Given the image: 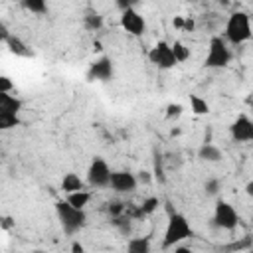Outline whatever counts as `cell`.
Wrapping results in <instances>:
<instances>
[{
  "instance_id": "1",
  "label": "cell",
  "mask_w": 253,
  "mask_h": 253,
  "mask_svg": "<svg viewBox=\"0 0 253 253\" xmlns=\"http://www.w3.org/2000/svg\"><path fill=\"white\" fill-rule=\"evenodd\" d=\"M55 213H57V219H59V223H61V227H63V231L67 235L77 233L87 223L85 211L81 208L71 206L67 200L65 202H55Z\"/></svg>"
},
{
  "instance_id": "2",
  "label": "cell",
  "mask_w": 253,
  "mask_h": 253,
  "mask_svg": "<svg viewBox=\"0 0 253 253\" xmlns=\"http://www.w3.org/2000/svg\"><path fill=\"white\" fill-rule=\"evenodd\" d=\"M192 237V227H190V221L186 219V215L174 211L168 215V225H166V231H164V239H162V249H170V247H176L180 241Z\"/></svg>"
},
{
  "instance_id": "3",
  "label": "cell",
  "mask_w": 253,
  "mask_h": 253,
  "mask_svg": "<svg viewBox=\"0 0 253 253\" xmlns=\"http://www.w3.org/2000/svg\"><path fill=\"white\" fill-rule=\"evenodd\" d=\"M251 22H249V16L245 12H233L225 24V38L233 43V45H239L243 42H247L251 38Z\"/></svg>"
},
{
  "instance_id": "4",
  "label": "cell",
  "mask_w": 253,
  "mask_h": 253,
  "mask_svg": "<svg viewBox=\"0 0 253 253\" xmlns=\"http://www.w3.org/2000/svg\"><path fill=\"white\" fill-rule=\"evenodd\" d=\"M229 61H231L229 47L225 45V42L219 36H213L210 40V49H208V55L204 59V65L208 69H217V67H225Z\"/></svg>"
},
{
  "instance_id": "5",
  "label": "cell",
  "mask_w": 253,
  "mask_h": 253,
  "mask_svg": "<svg viewBox=\"0 0 253 253\" xmlns=\"http://www.w3.org/2000/svg\"><path fill=\"white\" fill-rule=\"evenodd\" d=\"M111 174L113 172H111L109 164L101 156H95L87 170V182L93 188H107V186H111Z\"/></svg>"
},
{
  "instance_id": "6",
  "label": "cell",
  "mask_w": 253,
  "mask_h": 253,
  "mask_svg": "<svg viewBox=\"0 0 253 253\" xmlns=\"http://www.w3.org/2000/svg\"><path fill=\"white\" fill-rule=\"evenodd\" d=\"M148 59L152 65L160 67V69H170L178 63L174 51H172V45H168L166 42H158L150 51H148Z\"/></svg>"
},
{
  "instance_id": "7",
  "label": "cell",
  "mask_w": 253,
  "mask_h": 253,
  "mask_svg": "<svg viewBox=\"0 0 253 253\" xmlns=\"http://www.w3.org/2000/svg\"><path fill=\"white\" fill-rule=\"evenodd\" d=\"M239 221V215L235 211V208L223 200H219L215 204V213H213V225L221 227V229H233Z\"/></svg>"
},
{
  "instance_id": "8",
  "label": "cell",
  "mask_w": 253,
  "mask_h": 253,
  "mask_svg": "<svg viewBox=\"0 0 253 253\" xmlns=\"http://www.w3.org/2000/svg\"><path fill=\"white\" fill-rule=\"evenodd\" d=\"M121 26L130 36H142L146 32V22L134 8H128L121 14Z\"/></svg>"
},
{
  "instance_id": "9",
  "label": "cell",
  "mask_w": 253,
  "mask_h": 253,
  "mask_svg": "<svg viewBox=\"0 0 253 253\" xmlns=\"http://www.w3.org/2000/svg\"><path fill=\"white\" fill-rule=\"evenodd\" d=\"M229 132H231V138L235 142H249V140H253V121L245 115H239L231 123Z\"/></svg>"
},
{
  "instance_id": "10",
  "label": "cell",
  "mask_w": 253,
  "mask_h": 253,
  "mask_svg": "<svg viewBox=\"0 0 253 253\" xmlns=\"http://www.w3.org/2000/svg\"><path fill=\"white\" fill-rule=\"evenodd\" d=\"M111 77H113V61L105 55L99 57L97 61H93L89 71H87L89 81H109Z\"/></svg>"
},
{
  "instance_id": "11",
  "label": "cell",
  "mask_w": 253,
  "mask_h": 253,
  "mask_svg": "<svg viewBox=\"0 0 253 253\" xmlns=\"http://www.w3.org/2000/svg\"><path fill=\"white\" fill-rule=\"evenodd\" d=\"M136 184H138L136 176L130 174V172H126V170H117V172L111 174V188L115 192H119V194L136 190Z\"/></svg>"
},
{
  "instance_id": "12",
  "label": "cell",
  "mask_w": 253,
  "mask_h": 253,
  "mask_svg": "<svg viewBox=\"0 0 253 253\" xmlns=\"http://www.w3.org/2000/svg\"><path fill=\"white\" fill-rule=\"evenodd\" d=\"M198 158L206 160V162H219L223 156H221V150L217 146H213L211 142H204L198 150Z\"/></svg>"
},
{
  "instance_id": "13",
  "label": "cell",
  "mask_w": 253,
  "mask_h": 253,
  "mask_svg": "<svg viewBox=\"0 0 253 253\" xmlns=\"http://www.w3.org/2000/svg\"><path fill=\"white\" fill-rule=\"evenodd\" d=\"M20 109H22V101L18 97L0 91V111L2 113H16L18 115Z\"/></svg>"
},
{
  "instance_id": "14",
  "label": "cell",
  "mask_w": 253,
  "mask_h": 253,
  "mask_svg": "<svg viewBox=\"0 0 253 253\" xmlns=\"http://www.w3.org/2000/svg\"><path fill=\"white\" fill-rule=\"evenodd\" d=\"M83 26H85V30H89V32H97V30H101V26H103V16L97 12V10H85V16H83Z\"/></svg>"
},
{
  "instance_id": "15",
  "label": "cell",
  "mask_w": 253,
  "mask_h": 253,
  "mask_svg": "<svg viewBox=\"0 0 253 253\" xmlns=\"http://www.w3.org/2000/svg\"><path fill=\"white\" fill-rule=\"evenodd\" d=\"M6 45H8V49H10L14 55H22V57H30V55H32V51L28 49V45H26L18 36H10V38L6 40Z\"/></svg>"
},
{
  "instance_id": "16",
  "label": "cell",
  "mask_w": 253,
  "mask_h": 253,
  "mask_svg": "<svg viewBox=\"0 0 253 253\" xmlns=\"http://www.w3.org/2000/svg\"><path fill=\"white\" fill-rule=\"evenodd\" d=\"M61 190H63L65 194H71V192L83 190V180H81L77 174L69 172V174H65V176H63V180H61Z\"/></svg>"
},
{
  "instance_id": "17",
  "label": "cell",
  "mask_w": 253,
  "mask_h": 253,
  "mask_svg": "<svg viewBox=\"0 0 253 253\" xmlns=\"http://www.w3.org/2000/svg\"><path fill=\"white\" fill-rule=\"evenodd\" d=\"M128 253H148L150 251V239L148 237H132L126 243Z\"/></svg>"
},
{
  "instance_id": "18",
  "label": "cell",
  "mask_w": 253,
  "mask_h": 253,
  "mask_svg": "<svg viewBox=\"0 0 253 253\" xmlns=\"http://www.w3.org/2000/svg\"><path fill=\"white\" fill-rule=\"evenodd\" d=\"M71 206H75V208H85L87 204H89V200H91V194L89 192H85V190H77V192H71V194H67V198H65Z\"/></svg>"
},
{
  "instance_id": "19",
  "label": "cell",
  "mask_w": 253,
  "mask_h": 253,
  "mask_svg": "<svg viewBox=\"0 0 253 253\" xmlns=\"http://www.w3.org/2000/svg\"><path fill=\"white\" fill-rule=\"evenodd\" d=\"M190 107L196 115H208L210 113V105L200 95H190Z\"/></svg>"
},
{
  "instance_id": "20",
  "label": "cell",
  "mask_w": 253,
  "mask_h": 253,
  "mask_svg": "<svg viewBox=\"0 0 253 253\" xmlns=\"http://www.w3.org/2000/svg\"><path fill=\"white\" fill-rule=\"evenodd\" d=\"M22 4L32 14H45L47 12V2L45 0H22Z\"/></svg>"
},
{
  "instance_id": "21",
  "label": "cell",
  "mask_w": 253,
  "mask_h": 253,
  "mask_svg": "<svg viewBox=\"0 0 253 253\" xmlns=\"http://www.w3.org/2000/svg\"><path fill=\"white\" fill-rule=\"evenodd\" d=\"M20 125V119L16 113H2L0 111V128L8 130V128H14Z\"/></svg>"
},
{
  "instance_id": "22",
  "label": "cell",
  "mask_w": 253,
  "mask_h": 253,
  "mask_svg": "<svg viewBox=\"0 0 253 253\" xmlns=\"http://www.w3.org/2000/svg\"><path fill=\"white\" fill-rule=\"evenodd\" d=\"M172 51H174L178 63H182V61H186V59L190 57V49H188L182 42H174V43H172Z\"/></svg>"
},
{
  "instance_id": "23",
  "label": "cell",
  "mask_w": 253,
  "mask_h": 253,
  "mask_svg": "<svg viewBox=\"0 0 253 253\" xmlns=\"http://www.w3.org/2000/svg\"><path fill=\"white\" fill-rule=\"evenodd\" d=\"M154 178L158 180V184H164L166 182V176H164V166H162V156L160 154H154Z\"/></svg>"
},
{
  "instance_id": "24",
  "label": "cell",
  "mask_w": 253,
  "mask_h": 253,
  "mask_svg": "<svg viewBox=\"0 0 253 253\" xmlns=\"http://www.w3.org/2000/svg\"><path fill=\"white\" fill-rule=\"evenodd\" d=\"M113 225H117L123 235H128V233H130V217H128V215H126V217H123V215L113 217Z\"/></svg>"
},
{
  "instance_id": "25",
  "label": "cell",
  "mask_w": 253,
  "mask_h": 253,
  "mask_svg": "<svg viewBox=\"0 0 253 253\" xmlns=\"http://www.w3.org/2000/svg\"><path fill=\"white\" fill-rule=\"evenodd\" d=\"M225 249H231V251H239V249H253V237H243V239H239V241H233V243H229Z\"/></svg>"
},
{
  "instance_id": "26",
  "label": "cell",
  "mask_w": 253,
  "mask_h": 253,
  "mask_svg": "<svg viewBox=\"0 0 253 253\" xmlns=\"http://www.w3.org/2000/svg\"><path fill=\"white\" fill-rule=\"evenodd\" d=\"M219 188H221V182H219L217 178H210V180L204 182V192H206L208 196H215V194L219 192Z\"/></svg>"
},
{
  "instance_id": "27",
  "label": "cell",
  "mask_w": 253,
  "mask_h": 253,
  "mask_svg": "<svg viewBox=\"0 0 253 253\" xmlns=\"http://www.w3.org/2000/svg\"><path fill=\"white\" fill-rule=\"evenodd\" d=\"M158 206H160V202H158V198H154V196H152V198H146V200L142 202V206H140V210L144 211V215H148V213H152V211H154V210H156Z\"/></svg>"
},
{
  "instance_id": "28",
  "label": "cell",
  "mask_w": 253,
  "mask_h": 253,
  "mask_svg": "<svg viewBox=\"0 0 253 253\" xmlns=\"http://www.w3.org/2000/svg\"><path fill=\"white\" fill-rule=\"evenodd\" d=\"M107 210H109L111 217H117V215H123V213L126 211V206H125L123 202H111Z\"/></svg>"
},
{
  "instance_id": "29",
  "label": "cell",
  "mask_w": 253,
  "mask_h": 253,
  "mask_svg": "<svg viewBox=\"0 0 253 253\" xmlns=\"http://www.w3.org/2000/svg\"><path fill=\"white\" fill-rule=\"evenodd\" d=\"M182 115V105L180 103H170L166 107V119H178Z\"/></svg>"
},
{
  "instance_id": "30",
  "label": "cell",
  "mask_w": 253,
  "mask_h": 253,
  "mask_svg": "<svg viewBox=\"0 0 253 253\" xmlns=\"http://www.w3.org/2000/svg\"><path fill=\"white\" fill-rule=\"evenodd\" d=\"M12 87H14V83L10 81V77L2 75V77H0V91H2V93H10Z\"/></svg>"
},
{
  "instance_id": "31",
  "label": "cell",
  "mask_w": 253,
  "mask_h": 253,
  "mask_svg": "<svg viewBox=\"0 0 253 253\" xmlns=\"http://www.w3.org/2000/svg\"><path fill=\"white\" fill-rule=\"evenodd\" d=\"M138 2H140V0H117V6L121 8V12H125V10H128V8H134Z\"/></svg>"
},
{
  "instance_id": "32",
  "label": "cell",
  "mask_w": 253,
  "mask_h": 253,
  "mask_svg": "<svg viewBox=\"0 0 253 253\" xmlns=\"http://www.w3.org/2000/svg\"><path fill=\"white\" fill-rule=\"evenodd\" d=\"M138 180H140V182H144V184H150V180H152V176H150V172H146V170H142V172H138Z\"/></svg>"
},
{
  "instance_id": "33",
  "label": "cell",
  "mask_w": 253,
  "mask_h": 253,
  "mask_svg": "<svg viewBox=\"0 0 253 253\" xmlns=\"http://www.w3.org/2000/svg\"><path fill=\"white\" fill-rule=\"evenodd\" d=\"M0 225H2V229H10V227L14 225V219H12L10 215H4V217H2V223H0Z\"/></svg>"
},
{
  "instance_id": "34",
  "label": "cell",
  "mask_w": 253,
  "mask_h": 253,
  "mask_svg": "<svg viewBox=\"0 0 253 253\" xmlns=\"http://www.w3.org/2000/svg\"><path fill=\"white\" fill-rule=\"evenodd\" d=\"M194 28H196V22H194L192 18H186V20H184V28H182V30H186V32H192Z\"/></svg>"
},
{
  "instance_id": "35",
  "label": "cell",
  "mask_w": 253,
  "mask_h": 253,
  "mask_svg": "<svg viewBox=\"0 0 253 253\" xmlns=\"http://www.w3.org/2000/svg\"><path fill=\"white\" fill-rule=\"evenodd\" d=\"M172 24H174V28L182 30V28H184V18H182V16H174V22H172Z\"/></svg>"
},
{
  "instance_id": "36",
  "label": "cell",
  "mask_w": 253,
  "mask_h": 253,
  "mask_svg": "<svg viewBox=\"0 0 253 253\" xmlns=\"http://www.w3.org/2000/svg\"><path fill=\"white\" fill-rule=\"evenodd\" d=\"M245 194H247L249 198H253V180L247 182V186H245Z\"/></svg>"
},
{
  "instance_id": "37",
  "label": "cell",
  "mask_w": 253,
  "mask_h": 253,
  "mask_svg": "<svg viewBox=\"0 0 253 253\" xmlns=\"http://www.w3.org/2000/svg\"><path fill=\"white\" fill-rule=\"evenodd\" d=\"M245 105L253 111V91H251V93H247V97H245Z\"/></svg>"
},
{
  "instance_id": "38",
  "label": "cell",
  "mask_w": 253,
  "mask_h": 253,
  "mask_svg": "<svg viewBox=\"0 0 253 253\" xmlns=\"http://www.w3.org/2000/svg\"><path fill=\"white\" fill-rule=\"evenodd\" d=\"M71 251H73V253H83V245H81V243H77V241H75V243H73V245H71Z\"/></svg>"
},
{
  "instance_id": "39",
  "label": "cell",
  "mask_w": 253,
  "mask_h": 253,
  "mask_svg": "<svg viewBox=\"0 0 253 253\" xmlns=\"http://www.w3.org/2000/svg\"><path fill=\"white\" fill-rule=\"evenodd\" d=\"M164 208H166V213H168V215H170V213H174V211H176V210H174V208H172V204H170V202H166V204H164Z\"/></svg>"
},
{
  "instance_id": "40",
  "label": "cell",
  "mask_w": 253,
  "mask_h": 253,
  "mask_svg": "<svg viewBox=\"0 0 253 253\" xmlns=\"http://www.w3.org/2000/svg\"><path fill=\"white\" fill-rule=\"evenodd\" d=\"M210 138H211V128L208 126V130H206V134H204V142H210Z\"/></svg>"
},
{
  "instance_id": "41",
  "label": "cell",
  "mask_w": 253,
  "mask_h": 253,
  "mask_svg": "<svg viewBox=\"0 0 253 253\" xmlns=\"http://www.w3.org/2000/svg\"><path fill=\"white\" fill-rule=\"evenodd\" d=\"M93 49H95V51H101V49H103L101 42H93Z\"/></svg>"
},
{
  "instance_id": "42",
  "label": "cell",
  "mask_w": 253,
  "mask_h": 253,
  "mask_svg": "<svg viewBox=\"0 0 253 253\" xmlns=\"http://www.w3.org/2000/svg\"><path fill=\"white\" fill-rule=\"evenodd\" d=\"M170 134H172V136H178V134H180V128H172Z\"/></svg>"
},
{
  "instance_id": "43",
  "label": "cell",
  "mask_w": 253,
  "mask_h": 253,
  "mask_svg": "<svg viewBox=\"0 0 253 253\" xmlns=\"http://www.w3.org/2000/svg\"><path fill=\"white\" fill-rule=\"evenodd\" d=\"M251 219H253V213H251Z\"/></svg>"
}]
</instances>
